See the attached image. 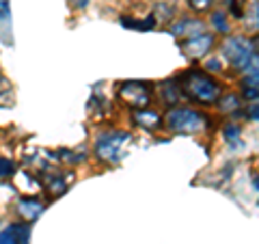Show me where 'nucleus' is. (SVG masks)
Here are the masks:
<instances>
[{
  "label": "nucleus",
  "mask_w": 259,
  "mask_h": 244,
  "mask_svg": "<svg viewBox=\"0 0 259 244\" xmlns=\"http://www.w3.org/2000/svg\"><path fill=\"white\" fill-rule=\"evenodd\" d=\"M180 87L186 100L197 102L201 106H216L223 95L221 83L201 69H188L180 76Z\"/></svg>",
  "instance_id": "obj_1"
},
{
  "label": "nucleus",
  "mask_w": 259,
  "mask_h": 244,
  "mask_svg": "<svg viewBox=\"0 0 259 244\" xmlns=\"http://www.w3.org/2000/svg\"><path fill=\"white\" fill-rule=\"evenodd\" d=\"M221 56L223 61L229 65L231 69L244 74L248 69L250 61L255 56V46H253V37H244V35H227L221 44Z\"/></svg>",
  "instance_id": "obj_2"
},
{
  "label": "nucleus",
  "mask_w": 259,
  "mask_h": 244,
  "mask_svg": "<svg viewBox=\"0 0 259 244\" xmlns=\"http://www.w3.org/2000/svg\"><path fill=\"white\" fill-rule=\"evenodd\" d=\"M207 115L192 108H171L164 117L166 128L175 134H201L207 128Z\"/></svg>",
  "instance_id": "obj_3"
},
{
  "label": "nucleus",
  "mask_w": 259,
  "mask_h": 244,
  "mask_svg": "<svg viewBox=\"0 0 259 244\" xmlns=\"http://www.w3.org/2000/svg\"><path fill=\"white\" fill-rule=\"evenodd\" d=\"M130 141L127 132H110L97 138L95 143V156L100 158L102 162H119L123 158V147L125 143Z\"/></svg>",
  "instance_id": "obj_4"
},
{
  "label": "nucleus",
  "mask_w": 259,
  "mask_h": 244,
  "mask_svg": "<svg viewBox=\"0 0 259 244\" xmlns=\"http://www.w3.org/2000/svg\"><path fill=\"white\" fill-rule=\"evenodd\" d=\"M119 97L127 104V106L143 110L151 104V89H149V85L132 80V83H123L119 87Z\"/></svg>",
  "instance_id": "obj_5"
},
{
  "label": "nucleus",
  "mask_w": 259,
  "mask_h": 244,
  "mask_svg": "<svg viewBox=\"0 0 259 244\" xmlns=\"http://www.w3.org/2000/svg\"><path fill=\"white\" fill-rule=\"evenodd\" d=\"M214 42H216L214 35H209V32H201V35L184 39V42L180 44V50L188 56V59H201V56H205L214 48Z\"/></svg>",
  "instance_id": "obj_6"
},
{
  "label": "nucleus",
  "mask_w": 259,
  "mask_h": 244,
  "mask_svg": "<svg viewBox=\"0 0 259 244\" xmlns=\"http://www.w3.org/2000/svg\"><path fill=\"white\" fill-rule=\"evenodd\" d=\"M171 32H173L175 37L188 39V37H194V35H201V32H205V22L199 20V18H180L171 26Z\"/></svg>",
  "instance_id": "obj_7"
},
{
  "label": "nucleus",
  "mask_w": 259,
  "mask_h": 244,
  "mask_svg": "<svg viewBox=\"0 0 259 244\" xmlns=\"http://www.w3.org/2000/svg\"><path fill=\"white\" fill-rule=\"evenodd\" d=\"M0 244H30V225L13 223L0 233Z\"/></svg>",
  "instance_id": "obj_8"
},
{
  "label": "nucleus",
  "mask_w": 259,
  "mask_h": 244,
  "mask_svg": "<svg viewBox=\"0 0 259 244\" xmlns=\"http://www.w3.org/2000/svg\"><path fill=\"white\" fill-rule=\"evenodd\" d=\"M242 104H244L242 95L231 91V93L221 95V100H218L216 108L221 110V112H225V115H233V112H240V110H242Z\"/></svg>",
  "instance_id": "obj_9"
},
{
  "label": "nucleus",
  "mask_w": 259,
  "mask_h": 244,
  "mask_svg": "<svg viewBox=\"0 0 259 244\" xmlns=\"http://www.w3.org/2000/svg\"><path fill=\"white\" fill-rule=\"evenodd\" d=\"M134 121L139 124L141 128H147V130H156L162 126V119L158 112H153V110H147V108H143V110H136L134 112Z\"/></svg>",
  "instance_id": "obj_10"
},
{
  "label": "nucleus",
  "mask_w": 259,
  "mask_h": 244,
  "mask_svg": "<svg viewBox=\"0 0 259 244\" xmlns=\"http://www.w3.org/2000/svg\"><path fill=\"white\" fill-rule=\"evenodd\" d=\"M182 95L184 93H182L180 80H168V83L162 85V97H164V102L168 104V106H175Z\"/></svg>",
  "instance_id": "obj_11"
},
{
  "label": "nucleus",
  "mask_w": 259,
  "mask_h": 244,
  "mask_svg": "<svg viewBox=\"0 0 259 244\" xmlns=\"http://www.w3.org/2000/svg\"><path fill=\"white\" fill-rule=\"evenodd\" d=\"M244 24L248 30L259 32V0H250L244 9Z\"/></svg>",
  "instance_id": "obj_12"
},
{
  "label": "nucleus",
  "mask_w": 259,
  "mask_h": 244,
  "mask_svg": "<svg viewBox=\"0 0 259 244\" xmlns=\"http://www.w3.org/2000/svg\"><path fill=\"white\" fill-rule=\"evenodd\" d=\"M231 18H229V13H225V11H216V13H212V26H214V30L218 32V35H229L231 32V22H229Z\"/></svg>",
  "instance_id": "obj_13"
},
{
  "label": "nucleus",
  "mask_w": 259,
  "mask_h": 244,
  "mask_svg": "<svg viewBox=\"0 0 259 244\" xmlns=\"http://www.w3.org/2000/svg\"><path fill=\"white\" fill-rule=\"evenodd\" d=\"M242 85H250V87H257L259 89V54L257 52H255L253 61H250V65H248V69L244 71Z\"/></svg>",
  "instance_id": "obj_14"
},
{
  "label": "nucleus",
  "mask_w": 259,
  "mask_h": 244,
  "mask_svg": "<svg viewBox=\"0 0 259 244\" xmlns=\"http://www.w3.org/2000/svg\"><path fill=\"white\" fill-rule=\"evenodd\" d=\"M240 136H242V126L236 124V121H229V124L223 128V138L229 145H238L240 143Z\"/></svg>",
  "instance_id": "obj_15"
},
{
  "label": "nucleus",
  "mask_w": 259,
  "mask_h": 244,
  "mask_svg": "<svg viewBox=\"0 0 259 244\" xmlns=\"http://www.w3.org/2000/svg\"><path fill=\"white\" fill-rule=\"evenodd\" d=\"M0 106H13V85L5 76H0Z\"/></svg>",
  "instance_id": "obj_16"
},
{
  "label": "nucleus",
  "mask_w": 259,
  "mask_h": 244,
  "mask_svg": "<svg viewBox=\"0 0 259 244\" xmlns=\"http://www.w3.org/2000/svg\"><path fill=\"white\" fill-rule=\"evenodd\" d=\"M44 206L39 201H32V199H26V201H20V212L26 216V218H35L41 214Z\"/></svg>",
  "instance_id": "obj_17"
},
{
  "label": "nucleus",
  "mask_w": 259,
  "mask_h": 244,
  "mask_svg": "<svg viewBox=\"0 0 259 244\" xmlns=\"http://www.w3.org/2000/svg\"><path fill=\"white\" fill-rule=\"evenodd\" d=\"M188 3V7L194 11V13H205V11H209L212 9V5H214V0H186Z\"/></svg>",
  "instance_id": "obj_18"
},
{
  "label": "nucleus",
  "mask_w": 259,
  "mask_h": 244,
  "mask_svg": "<svg viewBox=\"0 0 259 244\" xmlns=\"http://www.w3.org/2000/svg\"><path fill=\"white\" fill-rule=\"evenodd\" d=\"M123 22V26H127V28H141V30H149V28H153L156 26V20L153 18H149V20H143V22H134V20H121Z\"/></svg>",
  "instance_id": "obj_19"
},
{
  "label": "nucleus",
  "mask_w": 259,
  "mask_h": 244,
  "mask_svg": "<svg viewBox=\"0 0 259 244\" xmlns=\"http://www.w3.org/2000/svg\"><path fill=\"white\" fill-rule=\"evenodd\" d=\"M242 100L246 102H257L259 100V89L250 85H242Z\"/></svg>",
  "instance_id": "obj_20"
},
{
  "label": "nucleus",
  "mask_w": 259,
  "mask_h": 244,
  "mask_svg": "<svg viewBox=\"0 0 259 244\" xmlns=\"http://www.w3.org/2000/svg\"><path fill=\"white\" fill-rule=\"evenodd\" d=\"M246 117H248L250 121H259V100L248 104V108H246Z\"/></svg>",
  "instance_id": "obj_21"
},
{
  "label": "nucleus",
  "mask_w": 259,
  "mask_h": 244,
  "mask_svg": "<svg viewBox=\"0 0 259 244\" xmlns=\"http://www.w3.org/2000/svg\"><path fill=\"white\" fill-rule=\"evenodd\" d=\"M11 171H13V162H9L7 158H0V177L11 175Z\"/></svg>",
  "instance_id": "obj_22"
},
{
  "label": "nucleus",
  "mask_w": 259,
  "mask_h": 244,
  "mask_svg": "<svg viewBox=\"0 0 259 244\" xmlns=\"http://www.w3.org/2000/svg\"><path fill=\"white\" fill-rule=\"evenodd\" d=\"M9 18V0H0V22Z\"/></svg>",
  "instance_id": "obj_23"
},
{
  "label": "nucleus",
  "mask_w": 259,
  "mask_h": 244,
  "mask_svg": "<svg viewBox=\"0 0 259 244\" xmlns=\"http://www.w3.org/2000/svg\"><path fill=\"white\" fill-rule=\"evenodd\" d=\"M205 69L207 71H221V61H218V59H209L205 63Z\"/></svg>",
  "instance_id": "obj_24"
},
{
  "label": "nucleus",
  "mask_w": 259,
  "mask_h": 244,
  "mask_svg": "<svg viewBox=\"0 0 259 244\" xmlns=\"http://www.w3.org/2000/svg\"><path fill=\"white\" fill-rule=\"evenodd\" d=\"M71 5H74L76 9H84V7L89 5V0H71Z\"/></svg>",
  "instance_id": "obj_25"
},
{
  "label": "nucleus",
  "mask_w": 259,
  "mask_h": 244,
  "mask_svg": "<svg viewBox=\"0 0 259 244\" xmlns=\"http://www.w3.org/2000/svg\"><path fill=\"white\" fill-rule=\"evenodd\" d=\"M253 46H255V52L259 54V32H255V35H253Z\"/></svg>",
  "instance_id": "obj_26"
},
{
  "label": "nucleus",
  "mask_w": 259,
  "mask_h": 244,
  "mask_svg": "<svg viewBox=\"0 0 259 244\" xmlns=\"http://www.w3.org/2000/svg\"><path fill=\"white\" fill-rule=\"evenodd\" d=\"M253 188H255V190H259V175H255V177H253Z\"/></svg>",
  "instance_id": "obj_27"
},
{
  "label": "nucleus",
  "mask_w": 259,
  "mask_h": 244,
  "mask_svg": "<svg viewBox=\"0 0 259 244\" xmlns=\"http://www.w3.org/2000/svg\"><path fill=\"white\" fill-rule=\"evenodd\" d=\"M221 3H229V0H221Z\"/></svg>",
  "instance_id": "obj_28"
}]
</instances>
